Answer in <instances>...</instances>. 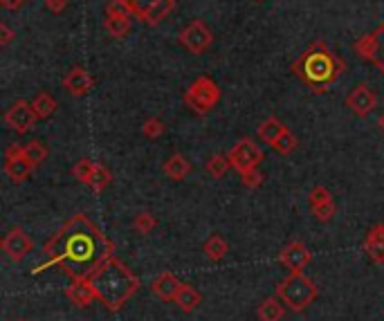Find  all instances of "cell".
<instances>
[{
    "instance_id": "1",
    "label": "cell",
    "mask_w": 384,
    "mask_h": 321,
    "mask_svg": "<svg viewBox=\"0 0 384 321\" xmlns=\"http://www.w3.org/2000/svg\"><path fill=\"white\" fill-rule=\"evenodd\" d=\"M113 240L84 214H77L47 240L43 252L47 260L34 272H43L49 265L63 267L72 281H88L101 263L113 256Z\"/></svg>"
},
{
    "instance_id": "2",
    "label": "cell",
    "mask_w": 384,
    "mask_h": 321,
    "mask_svg": "<svg viewBox=\"0 0 384 321\" xmlns=\"http://www.w3.org/2000/svg\"><path fill=\"white\" fill-rule=\"evenodd\" d=\"M344 70H346V61H344L339 54L332 52L323 41L312 43L306 52L292 63L295 77L317 95L326 93L330 86H335L339 81V77L344 75Z\"/></svg>"
},
{
    "instance_id": "3",
    "label": "cell",
    "mask_w": 384,
    "mask_h": 321,
    "mask_svg": "<svg viewBox=\"0 0 384 321\" xmlns=\"http://www.w3.org/2000/svg\"><path fill=\"white\" fill-rule=\"evenodd\" d=\"M88 283L93 285L97 301H101L113 313H117L121 306H126V301L139 290V279L115 256L101 263L97 272L88 279Z\"/></svg>"
},
{
    "instance_id": "4",
    "label": "cell",
    "mask_w": 384,
    "mask_h": 321,
    "mask_svg": "<svg viewBox=\"0 0 384 321\" xmlns=\"http://www.w3.org/2000/svg\"><path fill=\"white\" fill-rule=\"evenodd\" d=\"M319 288L315 285V281L308 279L303 272L290 274L277 285V297L283 301V306H288L292 313H301L306 310L312 301L317 299Z\"/></svg>"
},
{
    "instance_id": "5",
    "label": "cell",
    "mask_w": 384,
    "mask_h": 321,
    "mask_svg": "<svg viewBox=\"0 0 384 321\" xmlns=\"http://www.w3.org/2000/svg\"><path fill=\"white\" fill-rule=\"evenodd\" d=\"M218 102H220V88L209 77H198L185 93V104L196 115H207Z\"/></svg>"
},
{
    "instance_id": "6",
    "label": "cell",
    "mask_w": 384,
    "mask_h": 321,
    "mask_svg": "<svg viewBox=\"0 0 384 321\" xmlns=\"http://www.w3.org/2000/svg\"><path fill=\"white\" fill-rule=\"evenodd\" d=\"M353 52L360 58H364V61L373 63L384 75V23L376 29V32L360 36L358 41L353 43Z\"/></svg>"
},
{
    "instance_id": "7",
    "label": "cell",
    "mask_w": 384,
    "mask_h": 321,
    "mask_svg": "<svg viewBox=\"0 0 384 321\" xmlns=\"http://www.w3.org/2000/svg\"><path fill=\"white\" fill-rule=\"evenodd\" d=\"M227 157L234 171L245 173V171H252V169H259V164L263 162V150L254 139L243 137L234 144V148L229 150Z\"/></svg>"
},
{
    "instance_id": "8",
    "label": "cell",
    "mask_w": 384,
    "mask_h": 321,
    "mask_svg": "<svg viewBox=\"0 0 384 321\" xmlns=\"http://www.w3.org/2000/svg\"><path fill=\"white\" fill-rule=\"evenodd\" d=\"M178 43L182 47H187L191 54H205L207 49L211 47V43H214V34H211V29L205 25V21H200V18H196V21H191L185 29L180 32L178 36Z\"/></svg>"
},
{
    "instance_id": "9",
    "label": "cell",
    "mask_w": 384,
    "mask_h": 321,
    "mask_svg": "<svg viewBox=\"0 0 384 321\" xmlns=\"http://www.w3.org/2000/svg\"><path fill=\"white\" fill-rule=\"evenodd\" d=\"M36 119H38V115H36L32 102H25V99L14 102L5 113V124L12 130H16L18 135L29 133V130L36 126Z\"/></svg>"
},
{
    "instance_id": "10",
    "label": "cell",
    "mask_w": 384,
    "mask_h": 321,
    "mask_svg": "<svg viewBox=\"0 0 384 321\" xmlns=\"http://www.w3.org/2000/svg\"><path fill=\"white\" fill-rule=\"evenodd\" d=\"M32 169L34 164L25 157L23 146L14 144L5 150V173L12 182H25L27 175L32 173Z\"/></svg>"
},
{
    "instance_id": "11",
    "label": "cell",
    "mask_w": 384,
    "mask_h": 321,
    "mask_svg": "<svg viewBox=\"0 0 384 321\" xmlns=\"http://www.w3.org/2000/svg\"><path fill=\"white\" fill-rule=\"evenodd\" d=\"M346 106L355 113L358 117H369L378 106V97L371 90L369 84H358L346 97Z\"/></svg>"
},
{
    "instance_id": "12",
    "label": "cell",
    "mask_w": 384,
    "mask_h": 321,
    "mask_svg": "<svg viewBox=\"0 0 384 321\" xmlns=\"http://www.w3.org/2000/svg\"><path fill=\"white\" fill-rule=\"evenodd\" d=\"M310 258H312L310 249L303 243H297V240H295V243H290V245H286L281 249L279 263L286 267L290 274H299V272L306 269V265L310 263Z\"/></svg>"
},
{
    "instance_id": "13",
    "label": "cell",
    "mask_w": 384,
    "mask_h": 321,
    "mask_svg": "<svg viewBox=\"0 0 384 321\" xmlns=\"http://www.w3.org/2000/svg\"><path fill=\"white\" fill-rule=\"evenodd\" d=\"M93 86H95L93 75H90L88 70L81 68V65L70 68L68 72H66V77H63L66 93L72 95V97H86L90 90H93Z\"/></svg>"
},
{
    "instance_id": "14",
    "label": "cell",
    "mask_w": 384,
    "mask_h": 321,
    "mask_svg": "<svg viewBox=\"0 0 384 321\" xmlns=\"http://www.w3.org/2000/svg\"><path fill=\"white\" fill-rule=\"evenodd\" d=\"M32 238H29L23 229H12L7 232V236L3 238V252L14 260V263H20L29 252H32Z\"/></svg>"
},
{
    "instance_id": "15",
    "label": "cell",
    "mask_w": 384,
    "mask_h": 321,
    "mask_svg": "<svg viewBox=\"0 0 384 321\" xmlns=\"http://www.w3.org/2000/svg\"><path fill=\"white\" fill-rule=\"evenodd\" d=\"M182 283L171 274V272H162L153 279V283H151V290H153V295L162 301H176L178 292H180Z\"/></svg>"
},
{
    "instance_id": "16",
    "label": "cell",
    "mask_w": 384,
    "mask_h": 321,
    "mask_svg": "<svg viewBox=\"0 0 384 321\" xmlns=\"http://www.w3.org/2000/svg\"><path fill=\"white\" fill-rule=\"evenodd\" d=\"M364 252L369 254L373 263H384V225L371 227V232L364 238Z\"/></svg>"
},
{
    "instance_id": "17",
    "label": "cell",
    "mask_w": 384,
    "mask_h": 321,
    "mask_svg": "<svg viewBox=\"0 0 384 321\" xmlns=\"http://www.w3.org/2000/svg\"><path fill=\"white\" fill-rule=\"evenodd\" d=\"M66 297L79 308H86L97 299L95 290H93V285L88 283V281H72V283L66 288Z\"/></svg>"
},
{
    "instance_id": "18",
    "label": "cell",
    "mask_w": 384,
    "mask_h": 321,
    "mask_svg": "<svg viewBox=\"0 0 384 321\" xmlns=\"http://www.w3.org/2000/svg\"><path fill=\"white\" fill-rule=\"evenodd\" d=\"M104 27L113 38H124L130 32V16L119 12H106Z\"/></svg>"
},
{
    "instance_id": "19",
    "label": "cell",
    "mask_w": 384,
    "mask_h": 321,
    "mask_svg": "<svg viewBox=\"0 0 384 321\" xmlns=\"http://www.w3.org/2000/svg\"><path fill=\"white\" fill-rule=\"evenodd\" d=\"M164 173L174 180V182H182L189 173H191V162L180 153H174L167 162H164Z\"/></svg>"
},
{
    "instance_id": "20",
    "label": "cell",
    "mask_w": 384,
    "mask_h": 321,
    "mask_svg": "<svg viewBox=\"0 0 384 321\" xmlns=\"http://www.w3.org/2000/svg\"><path fill=\"white\" fill-rule=\"evenodd\" d=\"M174 304L182 310V313H194V310L202 304V295L198 292L194 285L182 283V288H180V292H178Z\"/></svg>"
},
{
    "instance_id": "21",
    "label": "cell",
    "mask_w": 384,
    "mask_h": 321,
    "mask_svg": "<svg viewBox=\"0 0 384 321\" xmlns=\"http://www.w3.org/2000/svg\"><path fill=\"white\" fill-rule=\"evenodd\" d=\"M202 252L207 254L209 260H214V263H220V260L227 256L229 245H227V240L222 238L220 234H211V236L205 240V245H202Z\"/></svg>"
},
{
    "instance_id": "22",
    "label": "cell",
    "mask_w": 384,
    "mask_h": 321,
    "mask_svg": "<svg viewBox=\"0 0 384 321\" xmlns=\"http://www.w3.org/2000/svg\"><path fill=\"white\" fill-rule=\"evenodd\" d=\"M174 9H176V0H158V3L146 12V16L141 18V23L148 25V27H155L158 23L164 21Z\"/></svg>"
},
{
    "instance_id": "23",
    "label": "cell",
    "mask_w": 384,
    "mask_h": 321,
    "mask_svg": "<svg viewBox=\"0 0 384 321\" xmlns=\"http://www.w3.org/2000/svg\"><path fill=\"white\" fill-rule=\"evenodd\" d=\"M286 130V126L281 124V119H277V117H268L266 122H263L261 126H259V139L261 142H266V144H275L277 139L281 137V133Z\"/></svg>"
},
{
    "instance_id": "24",
    "label": "cell",
    "mask_w": 384,
    "mask_h": 321,
    "mask_svg": "<svg viewBox=\"0 0 384 321\" xmlns=\"http://www.w3.org/2000/svg\"><path fill=\"white\" fill-rule=\"evenodd\" d=\"M32 106L36 110L38 119H49V117L56 113V99L49 95V93H38L32 99Z\"/></svg>"
},
{
    "instance_id": "25",
    "label": "cell",
    "mask_w": 384,
    "mask_h": 321,
    "mask_svg": "<svg viewBox=\"0 0 384 321\" xmlns=\"http://www.w3.org/2000/svg\"><path fill=\"white\" fill-rule=\"evenodd\" d=\"M283 313H286V310H283V306H281V299H275V297L266 299L259 306V319L261 321H281Z\"/></svg>"
},
{
    "instance_id": "26",
    "label": "cell",
    "mask_w": 384,
    "mask_h": 321,
    "mask_svg": "<svg viewBox=\"0 0 384 321\" xmlns=\"http://www.w3.org/2000/svg\"><path fill=\"white\" fill-rule=\"evenodd\" d=\"M110 182H113V173H110L104 164L97 162V164H95V171H93V178H90V182H88V187L93 189L95 194H101L104 189L110 187Z\"/></svg>"
},
{
    "instance_id": "27",
    "label": "cell",
    "mask_w": 384,
    "mask_h": 321,
    "mask_svg": "<svg viewBox=\"0 0 384 321\" xmlns=\"http://www.w3.org/2000/svg\"><path fill=\"white\" fill-rule=\"evenodd\" d=\"M23 153L25 157L32 162L34 166L40 164V162H45V157H47V146L43 142H38V139H32V142H27L23 146Z\"/></svg>"
},
{
    "instance_id": "28",
    "label": "cell",
    "mask_w": 384,
    "mask_h": 321,
    "mask_svg": "<svg viewBox=\"0 0 384 321\" xmlns=\"http://www.w3.org/2000/svg\"><path fill=\"white\" fill-rule=\"evenodd\" d=\"M297 146H299L297 137L292 135L288 128L283 130V133H281V137L277 139L275 144H272V148H275L277 153H281V155H290V153H295V150H297Z\"/></svg>"
},
{
    "instance_id": "29",
    "label": "cell",
    "mask_w": 384,
    "mask_h": 321,
    "mask_svg": "<svg viewBox=\"0 0 384 321\" xmlns=\"http://www.w3.org/2000/svg\"><path fill=\"white\" fill-rule=\"evenodd\" d=\"M229 157L227 155H214L207 162V173L211 175V178H225V173L229 171Z\"/></svg>"
},
{
    "instance_id": "30",
    "label": "cell",
    "mask_w": 384,
    "mask_h": 321,
    "mask_svg": "<svg viewBox=\"0 0 384 321\" xmlns=\"http://www.w3.org/2000/svg\"><path fill=\"white\" fill-rule=\"evenodd\" d=\"M95 164L97 162H93V159H79V162L72 166V175L79 180V182H84V185H88L90 182V178H93V171H95Z\"/></svg>"
},
{
    "instance_id": "31",
    "label": "cell",
    "mask_w": 384,
    "mask_h": 321,
    "mask_svg": "<svg viewBox=\"0 0 384 321\" xmlns=\"http://www.w3.org/2000/svg\"><path fill=\"white\" fill-rule=\"evenodd\" d=\"M141 133H144V137H148V139H158L167 133V124L158 117H151L144 122V126H141Z\"/></svg>"
},
{
    "instance_id": "32",
    "label": "cell",
    "mask_w": 384,
    "mask_h": 321,
    "mask_svg": "<svg viewBox=\"0 0 384 321\" xmlns=\"http://www.w3.org/2000/svg\"><path fill=\"white\" fill-rule=\"evenodd\" d=\"M155 225H158L155 216H153V214H148V212H141V214H137V216H135V223H133L135 232H137V234H144V236L153 232Z\"/></svg>"
},
{
    "instance_id": "33",
    "label": "cell",
    "mask_w": 384,
    "mask_h": 321,
    "mask_svg": "<svg viewBox=\"0 0 384 321\" xmlns=\"http://www.w3.org/2000/svg\"><path fill=\"white\" fill-rule=\"evenodd\" d=\"M337 207L332 200H328V203H323L319 207H312V214H315V218L319 220V223H328V220H332V216H335Z\"/></svg>"
},
{
    "instance_id": "34",
    "label": "cell",
    "mask_w": 384,
    "mask_h": 321,
    "mask_svg": "<svg viewBox=\"0 0 384 321\" xmlns=\"http://www.w3.org/2000/svg\"><path fill=\"white\" fill-rule=\"evenodd\" d=\"M308 200H310V207H319L323 203H328V200H332V196H330V191H328L326 187H315L310 191Z\"/></svg>"
},
{
    "instance_id": "35",
    "label": "cell",
    "mask_w": 384,
    "mask_h": 321,
    "mask_svg": "<svg viewBox=\"0 0 384 321\" xmlns=\"http://www.w3.org/2000/svg\"><path fill=\"white\" fill-rule=\"evenodd\" d=\"M243 178V185H245L247 189H259L263 185V175L259 169H252V171H245V173H240Z\"/></svg>"
},
{
    "instance_id": "36",
    "label": "cell",
    "mask_w": 384,
    "mask_h": 321,
    "mask_svg": "<svg viewBox=\"0 0 384 321\" xmlns=\"http://www.w3.org/2000/svg\"><path fill=\"white\" fill-rule=\"evenodd\" d=\"M14 41V29L7 23H0V45H9Z\"/></svg>"
},
{
    "instance_id": "37",
    "label": "cell",
    "mask_w": 384,
    "mask_h": 321,
    "mask_svg": "<svg viewBox=\"0 0 384 321\" xmlns=\"http://www.w3.org/2000/svg\"><path fill=\"white\" fill-rule=\"evenodd\" d=\"M45 7H47V12H52V14H63L68 7V0H45Z\"/></svg>"
},
{
    "instance_id": "38",
    "label": "cell",
    "mask_w": 384,
    "mask_h": 321,
    "mask_svg": "<svg viewBox=\"0 0 384 321\" xmlns=\"http://www.w3.org/2000/svg\"><path fill=\"white\" fill-rule=\"evenodd\" d=\"M25 3L27 0H0V5H3V9H7V12H18Z\"/></svg>"
},
{
    "instance_id": "39",
    "label": "cell",
    "mask_w": 384,
    "mask_h": 321,
    "mask_svg": "<svg viewBox=\"0 0 384 321\" xmlns=\"http://www.w3.org/2000/svg\"><path fill=\"white\" fill-rule=\"evenodd\" d=\"M378 126L382 128V133H384V113L380 115V119H378Z\"/></svg>"
},
{
    "instance_id": "40",
    "label": "cell",
    "mask_w": 384,
    "mask_h": 321,
    "mask_svg": "<svg viewBox=\"0 0 384 321\" xmlns=\"http://www.w3.org/2000/svg\"><path fill=\"white\" fill-rule=\"evenodd\" d=\"M254 3H263V0H254Z\"/></svg>"
},
{
    "instance_id": "41",
    "label": "cell",
    "mask_w": 384,
    "mask_h": 321,
    "mask_svg": "<svg viewBox=\"0 0 384 321\" xmlns=\"http://www.w3.org/2000/svg\"><path fill=\"white\" fill-rule=\"evenodd\" d=\"M18 321H25V319H18Z\"/></svg>"
}]
</instances>
